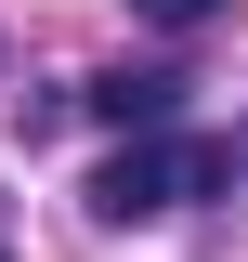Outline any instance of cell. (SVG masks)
<instances>
[{"mask_svg":"<svg viewBox=\"0 0 248 262\" xmlns=\"http://www.w3.org/2000/svg\"><path fill=\"white\" fill-rule=\"evenodd\" d=\"M235 184V144H209V131H144V144H118V158L92 170V210L105 223H157V210H183V196Z\"/></svg>","mask_w":248,"mask_h":262,"instance_id":"cell-1","label":"cell"},{"mask_svg":"<svg viewBox=\"0 0 248 262\" xmlns=\"http://www.w3.org/2000/svg\"><path fill=\"white\" fill-rule=\"evenodd\" d=\"M92 105H105L118 131H170V105H183V79H170V66H105V79H92Z\"/></svg>","mask_w":248,"mask_h":262,"instance_id":"cell-2","label":"cell"},{"mask_svg":"<svg viewBox=\"0 0 248 262\" xmlns=\"http://www.w3.org/2000/svg\"><path fill=\"white\" fill-rule=\"evenodd\" d=\"M131 13H144V27H170V39H183V27H209V13H235V0H131Z\"/></svg>","mask_w":248,"mask_h":262,"instance_id":"cell-3","label":"cell"}]
</instances>
